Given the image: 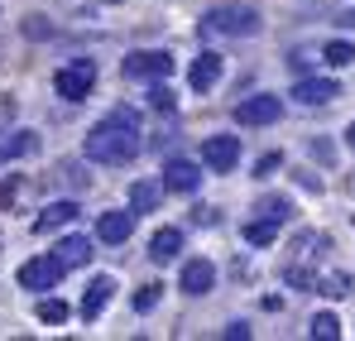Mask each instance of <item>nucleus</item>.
Listing matches in <instances>:
<instances>
[{
    "label": "nucleus",
    "instance_id": "nucleus-13",
    "mask_svg": "<svg viewBox=\"0 0 355 341\" xmlns=\"http://www.w3.org/2000/svg\"><path fill=\"white\" fill-rule=\"evenodd\" d=\"M159 183H164V192H197V188H202V164H192V159H168Z\"/></svg>",
    "mask_w": 355,
    "mask_h": 341
},
{
    "label": "nucleus",
    "instance_id": "nucleus-12",
    "mask_svg": "<svg viewBox=\"0 0 355 341\" xmlns=\"http://www.w3.org/2000/svg\"><path fill=\"white\" fill-rule=\"evenodd\" d=\"M111 298H116V279L111 274H96L92 284H87V293H82V303H77V313L87 317V322H96L106 308H111Z\"/></svg>",
    "mask_w": 355,
    "mask_h": 341
},
{
    "label": "nucleus",
    "instance_id": "nucleus-6",
    "mask_svg": "<svg viewBox=\"0 0 355 341\" xmlns=\"http://www.w3.org/2000/svg\"><path fill=\"white\" fill-rule=\"evenodd\" d=\"M62 274H67V269H62L53 255H34V260H24V265H19V274H15V279H19V288H29V293H49V288L62 284Z\"/></svg>",
    "mask_w": 355,
    "mask_h": 341
},
{
    "label": "nucleus",
    "instance_id": "nucleus-4",
    "mask_svg": "<svg viewBox=\"0 0 355 341\" xmlns=\"http://www.w3.org/2000/svg\"><path fill=\"white\" fill-rule=\"evenodd\" d=\"M92 87H96V63L92 58H72V63H62L53 72V92L62 101H87Z\"/></svg>",
    "mask_w": 355,
    "mask_h": 341
},
{
    "label": "nucleus",
    "instance_id": "nucleus-7",
    "mask_svg": "<svg viewBox=\"0 0 355 341\" xmlns=\"http://www.w3.org/2000/svg\"><path fill=\"white\" fill-rule=\"evenodd\" d=\"M284 115V101L274 97V92H254V97H245L236 106V120L240 125H250V130H259V125H274Z\"/></svg>",
    "mask_w": 355,
    "mask_h": 341
},
{
    "label": "nucleus",
    "instance_id": "nucleus-15",
    "mask_svg": "<svg viewBox=\"0 0 355 341\" xmlns=\"http://www.w3.org/2000/svg\"><path fill=\"white\" fill-rule=\"evenodd\" d=\"M77 217H82V207H77L72 197H58V202H49V207H44V212L34 217V231H39V235H49V231L72 226Z\"/></svg>",
    "mask_w": 355,
    "mask_h": 341
},
{
    "label": "nucleus",
    "instance_id": "nucleus-8",
    "mask_svg": "<svg viewBox=\"0 0 355 341\" xmlns=\"http://www.w3.org/2000/svg\"><path fill=\"white\" fill-rule=\"evenodd\" d=\"M178 288L187 293V298H207L211 288H216V265L211 260H182V269H178Z\"/></svg>",
    "mask_w": 355,
    "mask_h": 341
},
{
    "label": "nucleus",
    "instance_id": "nucleus-17",
    "mask_svg": "<svg viewBox=\"0 0 355 341\" xmlns=\"http://www.w3.org/2000/svg\"><path fill=\"white\" fill-rule=\"evenodd\" d=\"M178 255H182V231L178 226H159L149 235V260L154 265H173Z\"/></svg>",
    "mask_w": 355,
    "mask_h": 341
},
{
    "label": "nucleus",
    "instance_id": "nucleus-25",
    "mask_svg": "<svg viewBox=\"0 0 355 341\" xmlns=\"http://www.w3.org/2000/svg\"><path fill=\"white\" fill-rule=\"evenodd\" d=\"M19 29H24V39H53V24H49L44 15H24Z\"/></svg>",
    "mask_w": 355,
    "mask_h": 341
},
{
    "label": "nucleus",
    "instance_id": "nucleus-24",
    "mask_svg": "<svg viewBox=\"0 0 355 341\" xmlns=\"http://www.w3.org/2000/svg\"><path fill=\"white\" fill-rule=\"evenodd\" d=\"M149 106H154V111H164V115L178 106V97L168 92V82H149Z\"/></svg>",
    "mask_w": 355,
    "mask_h": 341
},
{
    "label": "nucleus",
    "instance_id": "nucleus-9",
    "mask_svg": "<svg viewBox=\"0 0 355 341\" xmlns=\"http://www.w3.org/2000/svg\"><path fill=\"white\" fill-rule=\"evenodd\" d=\"M221 72H226V58L216 53V49H202V53L192 58V67H187V87L192 92H211L221 82Z\"/></svg>",
    "mask_w": 355,
    "mask_h": 341
},
{
    "label": "nucleus",
    "instance_id": "nucleus-10",
    "mask_svg": "<svg viewBox=\"0 0 355 341\" xmlns=\"http://www.w3.org/2000/svg\"><path fill=\"white\" fill-rule=\"evenodd\" d=\"M130 235H135V212L130 207H111V212L96 217V240L101 245H125Z\"/></svg>",
    "mask_w": 355,
    "mask_h": 341
},
{
    "label": "nucleus",
    "instance_id": "nucleus-5",
    "mask_svg": "<svg viewBox=\"0 0 355 341\" xmlns=\"http://www.w3.org/2000/svg\"><path fill=\"white\" fill-rule=\"evenodd\" d=\"M240 135H207L202 140V169L207 173H231L240 169Z\"/></svg>",
    "mask_w": 355,
    "mask_h": 341
},
{
    "label": "nucleus",
    "instance_id": "nucleus-14",
    "mask_svg": "<svg viewBox=\"0 0 355 341\" xmlns=\"http://www.w3.org/2000/svg\"><path fill=\"white\" fill-rule=\"evenodd\" d=\"M53 260H58L62 269H82V265H92V255H96V245H92V235H62L58 245L49 250Z\"/></svg>",
    "mask_w": 355,
    "mask_h": 341
},
{
    "label": "nucleus",
    "instance_id": "nucleus-28",
    "mask_svg": "<svg viewBox=\"0 0 355 341\" xmlns=\"http://www.w3.org/2000/svg\"><path fill=\"white\" fill-rule=\"evenodd\" d=\"M274 169H284V154H264L259 159V173H274Z\"/></svg>",
    "mask_w": 355,
    "mask_h": 341
},
{
    "label": "nucleus",
    "instance_id": "nucleus-23",
    "mask_svg": "<svg viewBox=\"0 0 355 341\" xmlns=\"http://www.w3.org/2000/svg\"><path fill=\"white\" fill-rule=\"evenodd\" d=\"M245 240H250V245H269V240H279V222H269V217L250 222V226H245Z\"/></svg>",
    "mask_w": 355,
    "mask_h": 341
},
{
    "label": "nucleus",
    "instance_id": "nucleus-18",
    "mask_svg": "<svg viewBox=\"0 0 355 341\" xmlns=\"http://www.w3.org/2000/svg\"><path fill=\"white\" fill-rule=\"evenodd\" d=\"M159 202H164V183H149V178L130 183V212L135 217L139 212H159Z\"/></svg>",
    "mask_w": 355,
    "mask_h": 341
},
{
    "label": "nucleus",
    "instance_id": "nucleus-27",
    "mask_svg": "<svg viewBox=\"0 0 355 341\" xmlns=\"http://www.w3.org/2000/svg\"><path fill=\"white\" fill-rule=\"evenodd\" d=\"M19 192H24V178H19V173H10V178L0 183V207H15V197H19Z\"/></svg>",
    "mask_w": 355,
    "mask_h": 341
},
{
    "label": "nucleus",
    "instance_id": "nucleus-16",
    "mask_svg": "<svg viewBox=\"0 0 355 341\" xmlns=\"http://www.w3.org/2000/svg\"><path fill=\"white\" fill-rule=\"evenodd\" d=\"M39 154V135L34 130H0V169L15 164V159H29Z\"/></svg>",
    "mask_w": 355,
    "mask_h": 341
},
{
    "label": "nucleus",
    "instance_id": "nucleus-19",
    "mask_svg": "<svg viewBox=\"0 0 355 341\" xmlns=\"http://www.w3.org/2000/svg\"><path fill=\"white\" fill-rule=\"evenodd\" d=\"M34 317H39L44 327H62V322L72 317V308H67L62 298H53V293H44V298H39V308H34Z\"/></svg>",
    "mask_w": 355,
    "mask_h": 341
},
{
    "label": "nucleus",
    "instance_id": "nucleus-30",
    "mask_svg": "<svg viewBox=\"0 0 355 341\" xmlns=\"http://www.w3.org/2000/svg\"><path fill=\"white\" fill-rule=\"evenodd\" d=\"M346 144H351V149H355V120H351V125H346Z\"/></svg>",
    "mask_w": 355,
    "mask_h": 341
},
{
    "label": "nucleus",
    "instance_id": "nucleus-22",
    "mask_svg": "<svg viewBox=\"0 0 355 341\" xmlns=\"http://www.w3.org/2000/svg\"><path fill=\"white\" fill-rule=\"evenodd\" d=\"M322 58H327L331 67H351V63H355V44H351V39H331V44L322 49Z\"/></svg>",
    "mask_w": 355,
    "mask_h": 341
},
{
    "label": "nucleus",
    "instance_id": "nucleus-2",
    "mask_svg": "<svg viewBox=\"0 0 355 341\" xmlns=\"http://www.w3.org/2000/svg\"><path fill=\"white\" fill-rule=\"evenodd\" d=\"M264 29L254 5H211L202 15V34H221V39H254Z\"/></svg>",
    "mask_w": 355,
    "mask_h": 341
},
{
    "label": "nucleus",
    "instance_id": "nucleus-29",
    "mask_svg": "<svg viewBox=\"0 0 355 341\" xmlns=\"http://www.w3.org/2000/svg\"><path fill=\"white\" fill-rule=\"evenodd\" d=\"M226 337H231V341H245V337H250V327H245V322H231V327H226Z\"/></svg>",
    "mask_w": 355,
    "mask_h": 341
},
{
    "label": "nucleus",
    "instance_id": "nucleus-3",
    "mask_svg": "<svg viewBox=\"0 0 355 341\" xmlns=\"http://www.w3.org/2000/svg\"><path fill=\"white\" fill-rule=\"evenodd\" d=\"M173 67L178 63H173L168 49H135V53L120 58V72H125L130 82H144V87H149V82H168Z\"/></svg>",
    "mask_w": 355,
    "mask_h": 341
},
{
    "label": "nucleus",
    "instance_id": "nucleus-20",
    "mask_svg": "<svg viewBox=\"0 0 355 341\" xmlns=\"http://www.w3.org/2000/svg\"><path fill=\"white\" fill-rule=\"evenodd\" d=\"M307 337L317 341H336L341 337V317H336V313H312V322H307Z\"/></svg>",
    "mask_w": 355,
    "mask_h": 341
},
{
    "label": "nucleus",
    "instance_id": "nucleus-11",
    "mask_svg": "<svg viewBox=\"0 0 355 341\" xmlns=\"http://www.w3.org/2000/svg\"><path fill=\"white\" fill-rule=\"evenodd\" d=\"M288 97H293L297 106H331V101L341 97V82H336V77H302Z\"/></svg>",
    "mask_w": 355,
    "mask_h": 341
},
{
    "label": "nucleus",
    "instance_id": "nucleus-21",
    "mask_svg": "<svg viewBox=\"0 0 355 341\" xmlns=\"http://www.w3.org/2000/svg\"><path fill=\"white\" fill-rule=\"evenodd\" d=\"M254 212H259V217H269V222H279V226H288V222H293V202H288V197H264Z\"/></svg>",
    "mask_w": 355,
    "mask_h": 341
},
{
    "label": "nucleus",
    "instance_id": "nucleus-1",
    "mask_svg": "<svg viewBox=\"0 0 355 341\" xmlns=\"http://www.w3.org/2000/svg\"><path fill=\"white\" fill-rule=\"evenodd\" d=\"M139 149H144V125H139V111H130V106L106 111L87 130V144H82V154L92 164H106V169H120V164L139 159Z\"/></svg>",
    "mask_w": 355,
    "mask_h": 341
},
{
    "label": "nucleus",
    "instance_id": "nucleus-26",
    "mask_svg": "<svg viewBox=\"0 0 355 341\" xmlns=\"http://www.w3.org/2000/svg\"><path fill=\"white\" fill-rule=\"evenodd\" d=\"M159 298H164V288H159V284H144L139 293H135V313H154V308H159Z\"/></svg>",
    "mask_w": 355,
    "mask_h": 341
}]
</instances>
